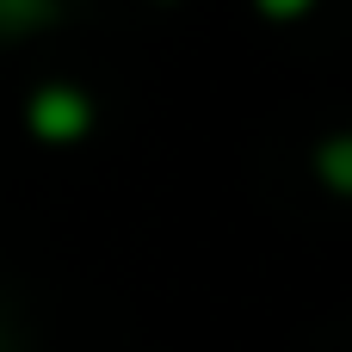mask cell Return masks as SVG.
<instances>
[{"instance_id":"6da1fadb","label":"cell","mask_w":352,"mask_h":352,"mask_svg":"<svg viewBox=\"0 0 352 352\" xmlns=\"http://www.w3.org/2000/svg\"><path fill=\"white\" fill-rule=\"evenodd\" d=\"M87 124H93V111H87V99H80L74 87H43V93L31 99V130H37L43 142H74Z\"/></svg>"},{"instance_id":"7a4b0ae2","label":"cell","mask_w":352,"mask_h":352,"mask_svg":"<svg viewBox=\"0 0 352 352\" xmlns=\"http://www.w3.org/2000/svg\"><path fill=\"white\" fill-rule=\"evenodd\" d=\"M322 179H328L334 192H352V136L322 142Z\"/></svg>"},{"instance_id":"3957f363","label":"cell","mask_w":352,"mask_h":352,"mask_svg":"<svg viewBox=\"0 0 352 352\" xmlns=\"http://www.w3.org/2000/svg\"><path fill=\"white\" fill-rule=\"evenodd\" d=\"M56 12V0H0V31H31Z\"/></svg>"},{"instance_id":"277c9868","label":"cell","mask_w":352,"mask_h":352,"mask_svg":"<svg viewBox=\"0 0 352 352\" xmlns=\"http://www.w3.org/2000/svg\"><path fill=\"white\" fill-rule=\"evenodd\" d=\"M260 6H266V12H278V19H291V12H303L309 0H260Z\"/></svg>"}]
</instances>
